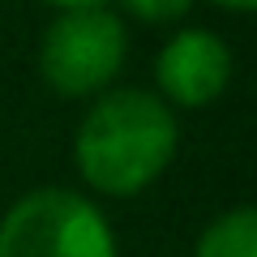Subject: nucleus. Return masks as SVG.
<instances>
[{"instance_id": "obj_4", "label": "nucleus", "mask_w": 257, "mask_h": 257, "mask_svg": "<svg viewBox=\"0 0 257 257\" xmlns=\"http://www.w3.org/2000/svg\"><path fill=\"white\" fill-rule=\"evenodd\" d=\"M231 43L206 26H176L155 56V94L172 111H202L231 86Z\"/></svg>"}, {"instance_id": "obj_5", "label": "nucleus", "mask_w": 257, "mask_h": 257, "mask_svg": "<svg viewBox=\"0 0 257 257\" xmlns=\"http://www.w3.org/2000/svg\"><path fill=\"white\" fill-rule=\"evenodd\" d=\"M193 257H257V210L240 202L214 214L193 244Z\"/></svg>"}, {"instance_id": "obj_2", "label": "nucleus", "mask_w": 257, "mask_h": 257, "mask_svg": "<svg viewBox=\"0 0 257 257\" xmlns=\"http://www.w3.org/2000/svg\"><path fill=\"white\" fill-rule=\"evenodd\" d=\"M128 56V30L111 5L60 9L39 35V77L52 94L73 103H90L94 94L120 82Z\"/></svg>"}, {"instance_id": "obj_8", "label": "nucleus", "mask_w": 257, "mask_h": 257, "mask_svg": "<svg viewBox=\"0 0 257 257\" xmlns=\"http://www.w3.org/2000/svg\"><path fill=\"white\" fill-rule=\"evenodd\" d=\"M56 9H82V5H111V0H47Z\"/></svg>"}, {"instance_id": "obj_7", "label": "nucleus", "mask_w": 257, "mask_h": 257, "mask_svg": "<svg viewBox=\"0 0 257 257\" xmlns=\"http://www.w3.org/2000/svg\"><path fill=\"white\" fill-rule=\"evenodd\" d=\"M210 5H219V9H227V13H253L257 9V0H210Z\"/></svg>"}, {"instance_id": "obj_3", "label": "nucleus", "mask_w": 257, "mask_h": 257, "mask_svg": "<svg viewBox=\"0 0 257 257\" xmlns=\"http://www.w3.org/2000/svg\"><path fill=\"white\" fill-rule=\"evenodd\" d=\"M0 257H120V248L94 197L39 184L0 214Z\"/></svg>"}, {"instance_id": "obj_1", "label": "nucleus", "mask_w": 257, "mask_h": 257, "mask_svg": "<svg viewBox=\"0 0 257 257\" xmlns=\"http://www.w3.org/2000/svg\"><path fill=\"white\" fill-rule=\"evenodd\" d=\"M180 155V120L146 86H111L86 103L73 133V167L99 197H138Z\"/></svg>"}, {"instance_id": "obj_6", "label": "nucleus", "mask_w": 257, "mask_h": 257, "mask_svg": "<svg viewBox=\"0 0 257 257\" xmlns=\"http://www.w3.org/2000/svg\"><path fill=\"white\" fill-rule=\"evenodd\" d=\"M116 5H120V13L150 22V26H172L193 9V0H116Z\"/></svg>"}]
</instances>
